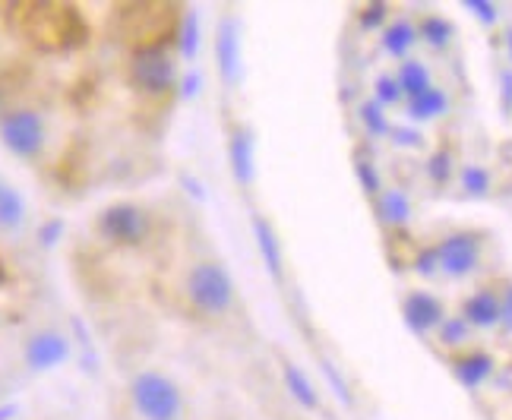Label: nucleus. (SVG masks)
Instances as JSON below:
<instances>
[{
	"label": "nucleus",
	"mask_w": 512,
	"mask_h": 420,
	"mask_svg": "<svg viewBox=\"0 0 512 420\" xmlns=\"http://www.w3.org/2000/svg\"><path fill=\"white\" fill-rule=\"evenodd\" d=\"M427 174H430L433 184H446V180L452 177V155L446 149L433 152L430 162H427Z\"/></svg>",
	"instance_id": "nucleus-27"
},
{
	"label": "nucleus",
	"mask_w": 512,
	"mask_h": 420,
	"mask_svg": "<svg viewBox=\"0 0 512 420\" xmlns=\"http://www.w3.org/2000/svg\"><path fill=\"white\" fill-rule=\"evenodd\" d=\"M377 215L380 222L389 225V228H402L408 218H411V203L402 190H383L377 196Z\"/></svg>",
	"instance_id": "nucleus-15"
},
{
	"label": "nucleus",
	"mask_w": 512,
	"mask_h": 420,
	"mask_svg": "<svg viewBox=\"0 0 512 420\" xmlns=\"http://www.w3.org/2000/svg\"><path fill=\"white\" fill-rule=\"evenodd\" d=\"M396 79H399L402 95L408 98V102H411V98L424 95L427 89H433V83H430V70L421 64V60H402V67H399Z\"/></svg>",
	"instance_id": "nucleus-16"
},
{
	"label": "nucleus",
	"mask_w": 512,
	"mask_h": 420,
	"mask_svg": "<svg viewBox=\"0 0 512 420\" xmlns=\"http://www.w3.org/2000/svg\"><path fill=\"white\" fill-rule=\"evenodd\" d=\"M500 83H503V111H512V70L500 76Z\"/></svg>",
	"instance_id": "nucleus-36"
},
{
	"label": "nucleus",
	"mask_w": 512,
	"mask_h": 420,
	"mask_svg": "<svg viewBox=\"0 0 512 420\" xmlns=\"http://www.w3.org/2000/svg\"><path fill=\"white\" fill-rule=\"evenodd\" d=\"M437 256H440V272H446L449 278H465L481 263V240L468 231L449 234L440 240Z\"/></svg>",
	"instance_id": "nucleus-6"
},
{
	"label": "nucleus",
	"mask_w": 512,
	"mask_h": 420,
	"mask_svg": "<svg viewBox=\"0 0 512 420\" xmlns=\"http://www.w3.org/2000/svg\"><path fill=\"white\" fill-rule=\"evenodd\" d=\"M462 187H465L468 196H484L490 190V174H487V168H481V165L462 168Z\"/></svg>",
	"instance_id": "nucleus-25"
},
{
	"label": "nucleus",
	"mask_w": 512,
	"mask_h": 420,
	"mask_svg": "<svg viewBox=\"0 0 512 420\" xmlns=\"http://www.w3.org/2000/svg\"><path fill=\"white\" fill-rule=\"evenodd\" d=\"M130 79L136 89H143L149 95H162L177 79L174 57L168 54L165 45H143L130 60Z\"/></svg>",
	"instance_id": "nucleus-4"
},
{
	"label": "nucleus",
	"mask_w": 512,
	"mask_h": 420,
	"mask_svg": "<svg viewBox=\"0 0 512 420\" xmlns=\"http://www.w3.org/2000/svg\"><path fill=\"white\" fill-rule=\"evenodd\" d=\"M0 190H4V180H0Z\"/></svg>",
	"instance_id": "nucleus-39"
},
{
	"label": "nucleus",
	"mask_w": 512,
	"mask_h": 420,
	"mask_svg": "<svg viewBox=\"0 0 512 420\" xmlns=\"http://www.w3.org/2000/svg\"><path fill=\"white\" fill-rule=\"evenodd\" d=\"M354 171H358V180H361V187H364V193H370V196H380L383 190V184H380V171L373 168V162H367V158H358L354 162Z\"/></svg>",
	"instance_id": "nucleus-28"
},
{
	"label": "nucleus",
	"mask_w": 512,
	"mask_h": 420,
	"mask_svg": "<svg viewBox=\"0 0 512 420\" xmlns=\"http://www.w3.org/2000/svg\"><path fill=\"white\" fill-rule=\"evenodd\" d=\"M418 42V29L408 23V19H396L392 26L383 29V48L392 57H408V51Z\"/></svg>",
	"instance_id": "nucleus-18"
},
{
	"label": "nucleus",
	"mask_w": 512,
	"mask_h": 420,
	"mask_svg": "<svg viewBox=\"0 0 512 420\" xmlns=\"http://www.w3.org/2000/svg\"><path fill=\"white\" fill-rule=\"evenodd\" d=\"M386 13H389V7L386 4H367L364 10H361V29H380L383 23H386Z\"/></svg>",
	"instance_id": "nucleus-31"
},
{
	"label": "nucleus",
	"mask_w": 512,
	"mask_h": 420,
	"mask_svg": "<svg viewBox=\"0 0 512 420\" xmlns=\"http://www.w3.org/2000/svg\"><path fill=\"white\" fill-rule=\"evenodd\" d=\"M452 373H456V379L465 386V389H478L481 383H487L490 373H494V357L490 354H465L459 357L456 364H452Z\"/></svg>",
	"instance_id": "nucleus-13"
},
{
	"label": "nucleus",
	"mask_w": 512,
	"mask_h": 420,
	"mask_svg": "<svg viewBox=\"0 0 512 420\" xmlns=\"http://www.w3.org/2000/svg\"><path fill=\"white\" fill-rule=\"evenodd\" d=\"M468 332H471V326L462 316H446L443 326H440V342L443 345H462V342H468Z\"/></svg>",
	"instance_id": "nucleus-26"
},
{
	"label": "nucleus",
	"mask_w": 512,
	"mask_h": 420,
	"mask_svg": "<svg viewBox=\"0 0 512 420\" xmlns=\"http://www.w3.org/2000/svg\"><path fill=\"white\" fill-rule=\"evenodd\" d=\"M471 16H478L484 26H494L497 19H500V10H497V4L494 0H465L462 4Z\"/></svg>",
	"instance_id": "nucleus-29"
},
{
	"label": "nucleus",
	"mask_w": 512,
	"mask_h": 420,
	"mask_svg": "<svg viewBox=\"0 0 512 420\" xmlns=\"http://www.w3.org/2000/svg\"><path fill=\"white\" fill-rule=\"evenodd\" d=\"M187 294L196 310L219 316L234 304V278L219 263H196L187 275Z\"/></svg>",
	"instance_id": "nucleus-1"
},
{
	"label": "nucleus",
	"mask_w": 512,
	"mask_h": 420,
	"mask_svg": "<svg viewBox=\"0 0 512 420\" xmlns=\"http://www.w3.org/2000/svg\"><path fill=\"white\" fill-rule=\"evenodd\" d=\"M0 139L4 146L19 155V158H32L42 152L45 146V124L35 111L23 108V111H10L4 120H0Z\"/></svg>",
	"instance_id": "nucleus-5"
},
{
	"label": "nucleus",
	"mask_w": 512,
	"mask_h": 420,
	"mask_svg": "<svg viewBox=\"0 0 512 420\" xmlns=\"http://www.w3.org/2000/svg\"><path fill=\"white\" fill-rule=\"evenodd\" d=\"M402 316H405V323L411 332H430V329H440L443 326V319H446V310L443 304L433 294L427 291H411L405 297V304H402Z\"/></svg>",
	"instance_id": "nucleus-9"
},
{
	"label": "nucleus",
	"mask_w": 512,
	"mask_h": 420,
	"mask_svg": "<svg viewBox=\"0 0 512 420\" xmlns=\"http://www.w3.org/2000/svg\"><path fill=\"white\" fill-rule=\"evenodd\" d=\"M503 42H506V57L512 60V29H506V35H503Z\"/></svg>",
	"instance_id": "nucleus-38"
},
{
	"label": "nucleus",
	"mask_w": 512,
	"mask_h": 420,
	"mask_svg": "<svg viewBox=\"0 0 512 420\" xmlns=\"http://www.w3.org/2000/svg\"><path fill=\"white\" fill-rule=\"evenodd\" d=\"M500 307H503V326H506V332H512V285H506V291L500 297Z\"/></svg>",
	"instance_id": "nucleus-34"
},
{
	"label": "nucleus",
	"mask_w": 512,
	"mask_h": 420,
	"mask_svg": "<svg viewBox=\"0 0 512 420\" xmlns=\"http://www.w3.org/2000/svg\"><path fill=\"white\" fill-rule=\"evenodd\" d=\"M184 98H190V95H196L200 92V73H190V76H184Z\"/></svg>",
	"instance_id": "nucleus-37"
},
{
	"label": "nucleus",
	"mask_w": 512,
	"mask_h": 420,
	"mask_svg": "<svg viewBox=\"0 0 512 420\" xmlns=\"http://www.w3.org/2000/svg\"><path fill=\"white\" fill-rule=\"evenodd\" d=\"M130 392L146 420H177L181 414V389L162 373H140L133 379Z\"/></svg>",
	"instance_id": "nucleus-3"
},
{
	"label": "nucleus",
	"mask_w": 512,
	"mask_h": 420,
	"mask_svg": "<svg viewBox=\"0 0 512 420\" xmlns=\"http://www.w3.org/2000/svg\"><path fill=\"white\" fill-rule=\"evenodd\" d=\"M415 272L418 275H424V278H433L440 272V256H437V247H427V250H421L418 253V259H415Z\"/></svg>",
	"instance_id": "nucleus-30"
},
{
	"label": "nucleus",
	"mask_w": 512,
	"mask_h": 420,
	"mask_svg": "<svg viewBox=\"0 0 512 420\" xmlns=\"http://www.w3.org/2000/svg\"><path fill=\"white\" fill-rule=\"evenodd\" d=\"M23 218H26V203H23V196H19L13 187L4 184V190H0V228L4 231H13L23 225Z\"/></svg>",
	"instance_id": "nucleus-20"
},
{
	"label": "nucleus",
	"mask_w": 512,
	"mask_h": 420,
	"mask_svg": "<svg viewBox=\"0 0 512 420\" xmlns=\"http://www.w3.org/2000/svg\"><path fill=\"white\" fill-rule=\"evenodd\" d=\"M177 48H181V54L187 60H193L196 54H200V16H196L193 10H187L181 19V29H177Z\"/></svg>",
	"instance_id": "nucleus-22"
},
{
	"label": "nucleus",
	"mask_w": 512,
	"mask_h": 420,
	"mask_svg": "<svg viewBox=\"0 0 512 420\" xmlns=\"http://www.w3.org/2000/svg\"><path fill=\"white\" fill-rule=\"evenodd\" d=\"M402 86H399V79L396 76H380L377 83H373V102L389 108V105H399L402 102Z\"/></svg>",
	"instance_id": "nucleus-24"
},
{
	"label": "nucleus",
	"mask_w": 512,
	"mask_h": 420,
	"mask_svg": "<svg viewBox=\"0 0 512 420\" xmlns=\"http://www.w3.org/2000/svg\"><path fill=\"white\" fill-rule=\"evenodd\" d=\"M389 139L396 146H405V149H421L424 146V136L418 130H411V127H392Z\"/></svg>",
	"instance_id": "nucleus-32"
},
{
	"label": "nucleus",
	"mask_w": 512,
	"mask_h": 420,
	"mask_svg": "<svg viewBox=\"0 0 512 420\" xmlns=\"http://www.w3.org/2000/svg\"><path fill=\"white\" fill-rule=\"evenodd\" d=\"M449 111V98H446V92L443 89H427L424 95H418V98H411L408 102V117L411 120H433V117H440V114H446Z\"/></svg>",
	"instance_id": "nucleus-19"
},
{
	"label": "nucleus",
	"mask_w": 512,
	"mask_h": 420,
	"mask_svg": "<svg viewBox=\"0 0 512 420\" xmlns=\"http://www.w3.org/2000/svg\"><path fill=\"white\" fill-rule=\"evenodd\" d=\"M323 370H326V376H329V383H332V389H336V395L342 398L345 405H351V392H348V386H345V379L339 376V370L329 364V360H323Z\"/></svg>",
	"instance_id": "nucleus-33"
},
{
	"label": "nucleus",
	"mask_w": 512,
	"mask_h": 420,
	"mask_svg": "<svg viewBox=\"0 0 512 420\" xmlns=\"http://www.w3.org/2000/svg\"><path fill=\"white\" fill-rule=\"evenodd\" d=\"M29 32L48 48H70L83 42V23L73 7H57V4H35L29 7Z\"/></svg>",
	"instance_id": "nucleus-2"
},
{
	"label": "nucleus",
	"mask_w": 512,
	"mask_h": 420,
	"mask_svg": "<svg viewBox=\"0 0 512 420\" xmlns=\"http://www.w3.org/2000/svg\"><path fill=\"white\" fill-rule=\"evenodd\" d=\"M228 158H231V171L238 177V184H250L253 174H256V165H253V136L250 130H238L231 136L228 143Z\"/></svg>",
	"instance_id": "nucleus-12"
},
{
	"label": "nucleus",
	"mask_w": 512,
	"mask_h": 420,
	"mask_svg": "<svg viewBox=\"0 0 512 420\" xmlns=\"http://www.w3.org/2000/svg\"><path fill=\"white\" fill-rule=\"evenodd\" d=\"M462 319L468 326L475 329H494L503 323V307H500V297L494 291H475L465 304H462Z\"/></svg>",
	"instance_id": "nucleus-10"
},
{
	"label": "nucleus",
	"mask_w": 512,
	"mask_h": 420,
	"mask_svg": "<svg viewBox=\"0 0 512 420\" xmlns=\"http://www.w3.org/2000/svg\"><path fill=\"white\" fill-rule=\"evenodd\" d=\"M215 60H219V76L225 79V86H238L241 83V26L238 19H222L219 35H215Z\"/></svg>",
	"instance_id": "nucleus-8"
},
{
	"label": "nucleus",
	"mask_w": 512,
	"mask_h": 420,
	"mask_svg": "<svg viewBox=\"0 0 512 420\" xmlns=\"http://www.w3.org/2000/svg\"><path fill=\"white\" fill-rule=\"evenodd\" d=\"M452 35H456V29H452V23L443 16H424L421 26H418V38H424V42L437 51L452 42Z\"/></svg>",
	"instance_id": "nucleus-21"
},
{
	"label": "nucleus",
	"mask_w": 512,
	"mask_h": 420,
	"mask_svg": "<svg viewBox=\"0 0 512 420\" xmlns=\"http://www.w3.org/2000/svg\"><path fill=\"white\" fill-rule=\"evenodd\" d=\"M98 228H102V234L108 240H114V244L133 247V244H140V240L146 237L149 222H146L143 209H136L130 203H117V206H108L102 212V218H98Z\"/></svg>",
	"instance_id": "nucleus-7"
},
{
	"label": "nucleus",
	"mask_w": 512,
	"mask_h": 420,
	"mask_svg": "<svg viewBox=\"0 0 512 420\" xmlns=\"http://www.w3.org/2000/svg\"><path fill=\"white\" fill-rule=\"evenodd\" d=\"M253 234H256V247H260V256H263L266 269H269L275 278H282V272H285V259H282V247H279V240H275L272 225L266 222V218L256 215V218H253Z\"/></svg>",
	"instance_id": "nucleus-14"
},
{
	"label": "nucleus",
	"mask_w": 512,
	"mask_h": 420,
	"mask_svg": "<svg viewBox=\"0 0 512 420\" xmlns=\"http://www.w3.org/2000/svg\"><path fill=\"white\" fill-rule=\"evenodd\" d=\"M358 117H361V124L370 136H389L392 133V124H389V117L383 111V105L377 102H361L358 105Z\"/></svg>",
	"instance_id": "nucleus-23"
},
{
	"label": "nucleus",
	"mask_w": 512,
	"mask_h": 420,
	"mask_svg": "<svg viewBox=\"0 0 512 420\" xmlns=\"http://www.w3.org/2000/svg\"><path fill=\"white\" fill-rule=\"evenodd\" d=\"M282 376H285V386H288V392L294 395V402H301L304 408H320V392H317V386L310 383L307 379V373L301 370V367H294V364H285L282 367Z\"/></svg>",
	"instance_id": "nucleus-17"
},
{
	"label": "nucleus",
	"mask_w": 512,
	"mask_h": 420,
	"mask_svg": "<svg viewBox=\"0 0 512 420\" xmlns=\"http://www.w3.org/2000/svg\"><path fill=\"white\" fill-rule=\"evenodd\" d=\"M61 231H64V222H57V218H54V222H48V225L42 228V244H45V247H51Z\"/></svg>",
	"instance_id": "nucleus-35"
},
{
	"label": "nucleus",
	"mask_w": 512,
	"mask_h": 420,
	"mask_svg": "<svg viewBox=\"0 0 512 420\" xmlns=\"http://www.w3.org/2000/svg\"><path fill=\"white\" fill-rule=\"evenodd\" d=\"M67 354H70L67 338H61L57 332H42L26 345V360L35 370H51L57 364H64Z\"/></svg>",
	"instance_id": "nucleus-11"
}]
</instances>
